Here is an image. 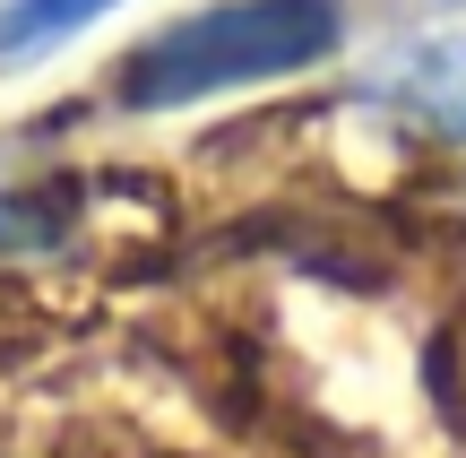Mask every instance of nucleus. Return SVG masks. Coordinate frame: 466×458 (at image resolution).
Listing matches in <instances>:
<instances>
[{
  "label": "nucleus",
  "instance_id": "obj_1",
  "mask_svg": "<svg viewBox=\"0 0 466 458\" xmlns=\"http://www.w3.org/2000/svg\"><path fill=\"white\" fill-rule=\"evenodd\" d=\"M337 35H346L337 0H225V9H199L182 26L147 35L138 52H121L113 104L156 113V104H199V96H225V87H259V78L329 61Z\"/></svg>",
  "mask_w": 466,
  "mask_h": 458
},
{
  "label": "nucleus",
  "instance_id": "obj_2",
  "mask_svg": "<svg viewBox=\"0 0 466 458\" xmlns=\"http://www.w3.org/2000/svg\"><path fill=\"white\" fill-rule=\"evenodd\" d=\"M363 104L466 148V35H406L363 69Z\"/></svg>",
  "mask_w": 466,
  "mask_h": 458
},
{
  "label": "nucleus",
  "instance_id": "obj_3",
  "mask_svg": "<svg viewBox=\"0 0 466 458\" xmlns=\"http://www.w3.org/2000/svg\"><path fill=\"white\" fill-rule=\"evenodd\" d=\"M104 9H121V0H9V9H0V69L44 61L52 44H69L78 26H96Z\"/></svg>",
  "mask_w": 466,
  "mask_h": 458
}]
</instances>
